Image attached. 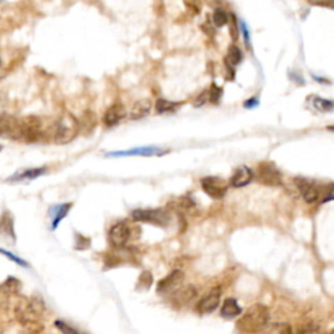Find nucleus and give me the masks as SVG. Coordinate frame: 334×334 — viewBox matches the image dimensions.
<instances>
[{
    "instance_id": "nucleus-24",
    "label": "nucleus",
    "mask_w": 334,
    "mask_h": 334,
    "mask_svg": "<svg viewBox=\"0 0 334 334\" xmlns=\"http://www.w3.org/2000/svg\"><path fill=\"white\" fill-rule=\"evenodd\" d=\"M261 334H293V329L288 323L268 324Z\"/></svg>"
},
{
    "instance_id": "nucleus-19",
    "label": "nucleus",
    "mask_w": 334,
    "mask_h": 334,
    "mask_svg": "<svg viewBox=\"0 0 334 334\" xmlns=\"http://www.w3.org/2000/svg\"><path fill=\"white\" fill-rule=\"evenodd\" d=\"M153 107V102L149 98H144V100H138L137 102L133 105L132 110H131V114H129V117L132 121H140V119H144L145 116L150 114Z\"/></svg>"
},
{
    "instance_id": "nucleus-33",
    "label": "nucleus",
    "mask_w": 334,
    "mask_h": 334,
    "mask_svg": "<svg viewBox=\"0 0 334 334\" xmlns=\"http://www.w3.org/2000/svg\"><path fill=\"white\" fill-rule=\"evenodd\" d=\"M0 253H2V255L6 256V257H8L9 260H12V261H13V263H16V264H17V265H20V267L29 268V264H28L27 261L22 260V258H20V257H17V256H15V255H13V253L9 252V251H6V249L0 248Z\"/></svg>"
},
{
    "instance_id": "nucleus-20",
    "label": "nucleus",
    "mask_w": 334,
    "mask_h": 334,
    "mask_svg": "<svg viewBox=\"0 0 334 334\" xmlns=\"http://www.w3.org/2000/svg\"><path fill=\"white\" fill-rule=\"evenodd\" d=\"M221 316L226 320H231L235 319V317L241 316L242 314V308L239 307L237 302L232 298H227L225 302L222 303V307H221Z\"/></svg>"
},
{
    "instance_id": "nucleus-10",
    "label": "nucleus",
    "mask_w": 334,
    "mask_h": 334,
    "mask_svg": "<svg viewBox=\"0 0 334 334\" xmlns=\"http://www.w3.org/2000/svg\"><path fill=\"white\" fill-rule=\"evenodd\" d=\"M257 178L263 184L272 185V187H277V185L282 184L281 174L272 162H263L258 166Z\"/></svg>"
},
{
    "instance_id": "nucleus-36",
    "label": "nucleus",
    "mask_w": 334,
    "mask_h": 334,
    "mask_svg": "<svg viewBox=\"0 0 334 334\" xmlns=\"http://www.w3.org/2000/svg\"><path fill=\"white\" fill-rule=\"evenodd\" d=\"M308 3L317 7H326L334 9V0H308Z\"/></svg>"
},
{
    "instance_id": "nucleus-28",
    "label": "nucleus",
    "mask_w": 334,
    "mask_h": 334,
    "mask_svg": "<svg viewBox=\"0 0 334 334\" xmlns=\"http://www.w3.org/2000/svg\"><path fill=\"white\" fill-rule=\"evenodd\" d=\"M229 22V15L226 13L223 9L221 8H216L213 13V23L217 28H222L225 27L226 23Z\"/></svg>"
},
{
    "instance_id": "nucleus-39",
    "label": "nucleus",
    "mask_w": 334,
    "mask_h": 334,
    "mask_svg": "<svg viewBox=\"0 0 334 334\" xmlns=\"http://www.w3.org/2000/svg\"><path fill=\"white\" fill-rule=\"evenodd\" d=\"M300 334H323V333H321L317 328H315V326H307V328H304L302 331H300Z\"/></svg>"
},
{
    "instance_id": "nucleus-22",
    "label": "nucleus",
    "mask_w": 334,
    "mask_h": 334,
    "mask_svg": "<svg viewBox=\"0 0 334 334\" xmlns=\"http://www.w3.org/2000/svg\"><path fill=\"white\" fill-rule=\"evenodd\" d=\"M182 103L179 102H173V101H169L166 98H158L156 101V105H154V109H156L157 114H169V112H174L180 107Z\"/></svg>"
},
{
    "instance_id": "nucleus-2",
    "label": "nucleus",
    "mask_w": 334,
    "mask_h": 334,
    "mask_svg": "<svg viewBox=\"0 0 334 334\" xmlns=\"http://www.w3.org/2000/svg\"><path fill=\"white\" fill-rule=\"evenodd\" d=\"M269 324V311L263 304L249 307L236 323V330L241 334L261 333Z\"/></svg>"
},
{
    "instance_id": "nucleus-23",
    "label": "nucleus",
    "mask_w": 334,
    "mask_h": 334,
    "mask_svg": "<svg viewBox=\"0 0 334 334\" xmlns=\"http://www.w3.org/2000/svg\"><path fill=\"white\" fill-rule=\"evenodd\" d=\"M21 290V282L17 278L9 277L0 284V293L4 295H17Z\"/></svg>"
},
{
    "instance_id": "nucleus-34",
    "label": "nucleus",
    "mask_w": 334,
    "mask_h": 334,
    "mask_svg": "<svg viewBox=\"0 0 334 334\" xmlns=\"http://www.w3.org/2000/svg\"><path fill=\"white\" fill-rule=\"evenodd\" d=\"M209 101V90H204L199 94L196 97V100L194 101L195 107H201V106L205 105Z\"/></svg>"
},
{
    "instance_id": "nucleus-35",
    "label": "nucleus",
    "mask_w": 334,
    "mask_h": 334,
    "mask_svg": "<svg viewBox=\"0 0 334 334\" xmlns=\"http://www.w3.org/2000/svg\"><path fill=\"white\" fill-rule=\"evenodd\" d=\"M334 200V183L333 184H329L324 188V194H323V199L321 201L326 202V201H331Z\"/></svg>"
},
{
    "instance_id": "nucleus-26",
    "label": "nucleus",
    "mask_w": 334,
    "mask_h": 334,
    "mask_svg": "<svg viewBox=\"0 0 334 334\" xmlns=\"http://www.w3.org/2000/svg\"><path fill=\"white\" fill-rule=\"evenodd\" d=\"M152 284H153L152 273L145 270V272L141 273L140 277H138V281L137 283H136V291H138V293H145V291H148L150 288H152Z\"/></svg>"
},
{
    "instance_id": "nucleus-43",
    "label": "nucleus",
    "mask_w": 334,
    "mask_h": 334,
    "mask_svg": "<svg viewBox=\"0 0 334 334\" xmlns=\"http://www.w3.org/2000/svg\"><path fill=\"white\" fill-rule=\"evenodd\" d=\"M2 149H3V147H2V145H0V152H2Z\"/></svg>"
},
{
    "instance_id": "nucleus-21",
    "label": "nucleus",
    "mask_w": 334,
    "mask_h": 334,
    "mask_svg": "<svg viewBox=\"0 0 334 334\" xmlns=\"http://www.w3.org/2000/svg\"><path fill=\"white\" fill-rule=\"evenodd\" d=\"M196 295H197L196 289H195L192 284H188V286H185V288L180 289V290L174 295V302L179 305H185L189 302H192Z\"/></svg>"
},
{
    "instance_id": "nucleus-27",
    "label": "nucleus",
    "mask_w": 334,
    "mask_h": 334,
    "mask_svg": "<svg viewBox=\"0 0 334 334\" xmlns=\"http://www.w3.org/2000/svg\"><path fill=\"white\" fill-rule=\"evenodd\" d=\"M312 103H314L315 109H317L319 111H331L334 109V102L329 100H324V98L320 97H312Z\"/></svg>"
},
{
    "instance_id": "nucleus-18",
    "label": "nucleus",
    "mask_w": 334,
    "mask_h": 334,
    "mask_svg": "<svg viewBox=\"0 0 334 334\" xmlns=\"http://www.w3.org/2000/svg\"><path fill=\"white\" fill-rule=\"evenodd\" d=\"M46 173H47V169L44 166L34 167V169H28V170L20 171V173L12 175L11 178H8L7 180H8V182H16V183L30 182V180H34V179L44 175Z\"/></svg>"
},
{
    "instance_id": "nucleus-11",
    "label": "nucleus",
    "mask_w": 334,
    "mask_h": 334,
    "mask_svg": "<svg viewBox=\"0 0 334 334\" xmlns=\"http://www.w3.org/2000/svg\"><path fill=\"white\" fill-rule=\"evenodd\" d=\"M167 153L166 150L161 149L158 147H142V148H133L128 150H117V152H109L106 153V158H119V157H132V156H141V157H153V156H162Z\"/></svg>"
},
{
    "instance_id": "nucleus-8",
    "label": "nucleus",
    "mask_w": 334,
    "mask_h": 334,
    "mask_svg": "<svg viewBox=\"0 0 334 334\" xmlns=\"http://www.w3.org/2000/svg\"><path fill=\"white\" fill-rule=\"evenodd\" d=\"M131 226L127 222L122 221V222H116L111 226V229L109 231V242L112 246V248H124L127 243L131 239Z\"/></svg>"
},
{
    "instance_id": "nucleus-12",
    "label": "nucleus",
    "mask_w": 334,
    "mask_h": 334,
    "mask_svg": "<svg viewBox=\"0 0 334 334\" xmlns=\"http://www.w3.org/2000/svg\"><path fill=\"white\" fill-rule=\"evenodd\" d=\"M0 239L8 246L16 243L15 220L9 210H4L0 216Z\"/></svg>"
},
{
    "instance_id": "nucleus-37",
    "label": "nucleus",
    "mask_w": 334,
    "mask_h": 334,
    "mask_svg": "<svg viewBox=\"0 0 334 334\" xmlns=\"http://www.w3.org/2000/svg\"><path fill=\"white\" fill-rule=\"evenodd\" d=\"M184 4L187 6V8L192 9L195 13L200 12V8H201V0H183Z\"/></svg>"
},
{
    "instance_id": "nucleus-4",
    "label": "nucleus",
    "mask_w": 334,
    "mask_h": 334,
    "mask_svg": "<svg viewBox=\"0 0 334 334\" xmlns=\"http://www.w3.org/2000/svg\"><path fill=\"white\" fill-rule=\"evenodd\" d=\"M131 217L135 222L149 223V225L158 226V227H166L171 222L170 213L162 208L135 209L131 213Z\"/></svg>"
},
{
    "instance_id": "nucleus-6",
    "label": "nucleus",
    "mask_w": 334,
    "mask_h": 334,
    "mask_svg": "<svg viewBox=\"0 0 334 334\" xmlns=\"http://www.w3.org/2000/svg\"><path fill=\"white\" fill-rule=\"evenodd\" d=\"M183 282H184V273L179 269L173 270L157 283V294L161 296L175 295L183 288Z\"/></svg>"
},
{
    "instance_id": "nucleus-38",
    "label": "nucleus",
    "mask_w": 334,
    "mask_h": 334,
    "mask_svg": "<svg viewBox=\"0 0 334 334\" xmlns=\"http://www.w3.org/2000/svg\"><path fill=\"white\" fill-rule=\"evenodd\" d=\"M231 16V28H230V33H231V37H232V39H236L237 38V35H239V29H241V28L237 27V23H236V18L234 17V15H230Z\"/></svg>"
},
{
    "instance_id": "nucleus-29",
    "label": "nucleus",
    "mask_w": 334,
    "mask_h": 334,
    "mask_svg": "<svg viewBox=\"0 0 334 334\" xmlns=\"http://www.w3.org/2000/svg\"><path fill=\"white\" fill-rule=\"evenodd\" d=\"M97 119H96V115L93 114V112H86L84 116L81 117V121H79L80 123V128L85 129V131H91V129L94 128V126H96V123H97Z\"/></svg>"
},
{
    "instance_id": "nucleus-7",
    "label": "nucleus",
    "mask_w": 334,
    "mask_h": 334,
    "mask_svg": "<svg viewBox=\"0 0 334 334\" xmlns=\"http://www.w3.org/2000/svg\"><path fill=\"white\" fill-rule=\"evenodd\" d=\"M21 123H22L23 142H38L43 138L44 131L42 127V121L38 116L23 117Z\"/></svg>"
},
{
    "instance_id": "nucleus-32",
    "label": "nucleus",
    "mask_w": 334,
    "mask_h": 334,
    "mask_svg": "<svg viewBox=\"0 0 334 334\" xmlns=\"http://www.w3.org/2000/svg\"><path fill=\"white\" fill-rule=\"evenodd\" d=\"M222 94L223 91L220 86H217L216 84H211L210 89H209V101L211 103H218L221 101V98H222Z\"/></svg>"
},
{
    "instance_id": "nucleus-45",
    "label": "nucleus",
    "mask_w": 334,
    "mask_h": 334,
    "mask_svg": "<svg viewBox=\"0 0 334 334\" xmlns=\"http://www.w3.org/2000/svg\"><path fill=\"white\" fill-rule=\"evenodd\" d=\"M0 64H2V60H0Z\"/></svg>"
},
{
    "instance_id": "nucleus-42",
    "label": "nucleus",
    "mask_w": 334,
    "mask_h": 334,
    "mask_svg": "<svg viewBox=\"0 0 334 334\" xmlns=\"http://www.w3.org/2000/svg\"><path fill=\"white\" fill-rule=\"evenodd\" d=\"M206 3H208L209 6L217 7V8H218V6L221 4V0H206Z\"/></svg>"
},
{
    "instance_id": "nucleus-17",
    "label": "nucleus",
    "mask_w": 334,
    "mask_h": 334,
    "mask_svg": "<svg viewBox=\"0 0 334 334\" xmlns=\"http://www.w3.org/2000/svg\"><path fill=\"white\" fill-rule=\"evenodd\" d=\"M252 179H253L252 170L247 166H241L237 167L236 170L234 171V174H232L231 179H230V184L235 188H241V187H244V185L249 184Z\"/></svg>"
},
{
    "instance_id": "nucleus-41",
    "label": "nucleus",
    "mask_w": 334,
    "mask_h": 334,
    "mask_svg": "<svg viewBox=\"0 0 334 334\" xmlns=\"http://www.w3.org/2000/svg\"><path fill=\"white\" fill-rule=\"evenodd\" d=\"M244 106H246V107H255V106H257V101H256L255 98L248 100L246 103H244Z\"/></svg>"
},
{
    "instance_id": "nucleus-40",
    "label": "nucleus",
    "mask_w": 334,
    "mask_h": 334,
    "mask_svg": "<svg viewBox=\"0 0 334 334\" xmlns=\"http://www.w3.org/2000/svg\"><path fill=\"white\" fill-rule=\"evenodd\" d=\"M241 30H242V33H243L244 41H246V43L248 44V41H249V34H248V30H247L246 23H244V22H241Z\"/></svg>"
},
{
    "instance_id": "nucleus-25",
    "label": "nucleus",
    "mask_w": 334,
    "mask_h": 334,
    "mask_svg": "<svg viewBox=\"0 0 334 334\" xmlns=\"http://www.w3.org/2000/svg\"><path fill=\"white\" fill-rule=\"evenodd\" d=\"M243 59V54H242L241 49L236 46H230L229 51H227V55H226V65L230 68H234L235 65H237L242 62Z\"/></svg>"
},
{
    "instance_id": "nucleus-15",
    "label": "nucleus",
    "mask_w": 334,
    "mask_h": 334,
    "mask_svg": "<svg viewBox=\"0 0 334 334\" xmlns=\"http://www.w3.org/2000/svg\"><path fill=\"white\" fill-rule=\"evenodd\" d=\"M296 187L298 189L300 190V194H302L303 199L305 200L307 202L312 204V202L319 201L320 196H321V190L319 189V187L314 184V183L308 182L305 179H295Z\"/></svg>"
},
{
    "instance_id": "nucleus-3",
    "label": "nucleus",
    "mask_w": 334,
    "mask_h": 334,
    "mask_svg": "<svg viewBox=\"0 0 334 334\" xmlns=\"http://www.w3.org/2000/svg\"><path fill=\"white\" fill-rule=\"evenodd\" d=\"M80 132V123L72 114L60 116L54 128V141L58 145H65L74 141Z\"/></svg>"
},
{
    "instance_id": "nucleus-9",
    "label": "nucleus",
    "mask_w": 334,
    "mask_h": 334,
    "mask_svg": "<svg viewBox=\"0 0 334 334\" xmlns=\"http://www.w3.org/2000/svg\"><path fill=\"white\" fill-rule=\"evenodd\" d=\"M227 182L218 176H205L201 179L202 190L214 200L222 199L227 192Z\"/></svg>"
},
{
    "instance_id": "nucleus-31",
    "label": "nucleus",
    "mask_w": 334,
    "mask_h": 334,
    "mask_svg": "<svg viewBox=\"0 0 334 334\" xmlns=\"http://www.w3.org/2000/svg\"><path fill=\"white\" fill-rule=\"evenodd\" d=\"M54 325H55V328L58 329V330L62 331V334H79V330H77L76 328H74V326L69 325V324L64 323L62 320H56Z\"/></svg>"
},
{
    "instance_id": "nucleus-14",
    "label": "nucleus",
    "mask_w": 334,
    "mask_h": 334,
    "mask_svg": "<svg viewBox=\"0 0 334 334\" xmlns=\"http://www.w3.org/2000/svg\"><path fill=\"white\" fill-rule=\"evenodd\" d=\"M126 115H127V111L123 103L116 102L106 110L105 115H103L102 117V122L103 124H105V127H107V128H112V127L117 126V124L121 123L124 117H126Z\"/></svg>"
},
{
    "instance_id": "nucleus-5",
    "label": "nucleus",
    "mask_w": 334,
    "mask_h": 334,
    "mask_svg": "<svg viewBox=\"0 0 334 334\" xmlns=\"http://www.w3.org/2000/svg\"><path fill=\"white\" fill-rule=\"evenodd\" d=\"M0 138L11 141H22V123L11 114H0Z\"/></svg>"
},
{
    "instance_id": "nucleus-16",
    "label": "nucleus",
    "mask_w": 334,
    "mask_h": 334,
    "mask_svg": "<svg viewBox=\"0 0 334 334\" xmlns=\"http://www.w3.org/2000/svg\"><path fill=\"white\" fill-rule=\"evenodd\" d=\"M72 206H74L72 202H64V204H59V205L51 206L50 211H49L51 217V230L58 229V226L67 217V214L69 213Z\"/></svg>"
},
{
    "instance_id": "nucleus-1",
    "label": "nucleus",
    "mask_w": 334,
    "mask_h": 334,
    "mask_svg": "<svg viewBox=\"0 0 334 334\" xmlns=\"http://www.w3.org/2000/svg\"><path fill=\"white\" fill-rule=\"evenodd\" d=\"M46 312V305L39 295L30 298L21 296L15 305V316L18 323L29 333L38 334L42 330L41 320Z\"/></svg>"
},
{
    "instance_id": "nucleus-44",
    "label": "nucleus",
    "mask_w": 334,
    "mask_h": 334,
    "mask_svg": "<svg viewBox=\"0 0 334 334\" xmlns=\"http://www.w3.org/2000/svg\"><path fill=\"white\" fill-rule=\"evenodd\" d=\"M329 334H334V330H333V331H330V333H329Z\"/></svg>"
},
{
    "instance_id": "nucleus-13",
    "label": "nucleus",
    "mask_w": 334,
    "mask_h": 334,
    "mask_svg": "<svg viewBox=\"0 0 334 334\" xmlns=\"http://www.w3.org/2000/svg\"><path fill=\"white\" fill-rule=\"evenodd\" d=\"M221 303V289L214 288L206 294L196 305V311L200 315H209L218 308Z\"/></svg>"
},
{
    "instance_id": "nucleus-30",
    "label": "nucleus",
    "mask_w": 334,
    "mask_h": 334,
    "mask_svg": "<svg viewBox=\"0 0 334 334\" xmlns=\"http://www.w3.org/2000/svg\"><path fill=\"white\" fill-rule=\"evenodd\" d=\"M75 236H76V241H75V249H77V251H85V249H88L89 247H90L91 244L90 237H86L82 234H77V232Z\"/></svg>"
}]
</instances>
